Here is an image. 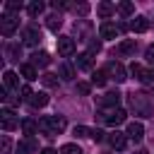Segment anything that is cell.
<instances>
[{"instance_id": "1", "label": "cell", "mask_w": 154, "mask_h": 154, "mask_svg": "<svg viewBox=\"0 0 154 154\" xmlns=\"http://www.w3.org/2000/svg\"><path fill=\"white\" fill-rule=\"evenodd\" d=\"M128 103H130V111H135V116H144V118H152L154 116V103L147 94L142 91H132L128 94Z\"/></svg>"}, {"instance_id": "2", "label": "cell", "mask_w": 154, "mask_h": 154, "mask_svg": "<svg viewBox=\"0 0 154 154\" xmlns=\"http://www.w3.org/2000/svg\"><path fill=\"white\" fill-rule=\"evenodd\" d=\"M65 118L63 116H43L41 120H38V130L43 132V135H48V137H53V135H58V132H63L65 130Z\"/></svg>"}, {"instance_id": "3", "label": "cell", "mask_w": 154, "mask_h": 154, "mask_svg": "<svg viewBox=\"0 0 154 154\" xmlns=\"http://www.w3.org/2000/svg\"><path fill=\"white\" fill-rule=\"evenodd\" d=\"M17 29H19V17H17V14L5 12V14L0 17V31H2V36H7V38H10Z\"/></svg>"}, {"instance_id": "4", "label": "cell", "mask_w": 154, "mask_h": 154, "mask_svg": "<svg viewBox=\"0 0 154 154\" xmlns=\"http://www.w3.org/2000/svg\"><path fill=\"white\" fill-rule=\"evenodd\" d=\"M96 116H101V120H103L106 125H111V128H118L120 123H125V116H128V113H125L123 108H113V111H108V113H101V111H99Z\"/></svg>"}, {"instance_id": "5", "label": "cell", "mask_w": 154, "mask_h": 154, "mask_svg": "<svg viewBox=\"0 0 154 154\" xmlns=\"http://www.w3.org/2000/svg\"><path fill=\"white\" fill-rule=\"evenodd\" d=\"M130 75H132L135 79H140L142 84H152V82H154V72H152V70H144L140 63H132V65H130Z\"/></svg>"}, {"instance_id": "6", "label": "cell", "mask_w": 154, "mask_h": 154, "mask_svg": "<svg viewBox=\"0 0 154 154\" xmlns=\"http://www.w3.org/2000/svg\"><path fill=\"white\" fill-rule=\"evenodd\" d=\"M22 38H24L26 46H38V43H41V29H38L36 24H29V26L22 31Z\"/></svg>"}, {"instance_id": "7", "label": "cell", "mask_w": 154, "mask_h": 154, "mask_svg": "<svg viewBox=\"0 0 154 154\" xmlns=\"http://www.w3.org/2000/svg\"><path fill=\"white\" fill-rule=\"evenodd\" d=\"M118 101H120V91L113 89V91H106L103 96H99V99H96V106H99V108H106V106H113V108H116Z\"/></svg>"}, {"instance_id": "8", "label": "cell", "mask_w": 154, "mask_h": 154, "mask_svg": "<svg viewBox=\"0 0 154 154\" xmlns=\"http://www.w3.org/2000/svg\"><path fill=\"white\" fill-rule=\"evenodd\" d=\"M135 51H137V41H135V38H123V41L116 46L113 55H116V53H118V55H135Z\"/></svg>"}, {"instance_id": "9", "label": "cell", "mask_w": 154, "mask_h": 154, "mask_svg": "<svg viewBox=\"0 0 154 154\" xmlns=\"http://www.w3.org/2000/svg\"><path fill=\"white\" fill-rule=\"evenodd\" d=\"M58 53L60 55H72L75 53V38L72 36H58Z\"/></svg>"}, {"instance_id": "10", "label": "cell", "mask_w": 154, "mask_h": 154, "mask_svg": "<svg viewBox=\"0 0 154 154\" xmlns=\"http://www.w3.org/2000/svg\"><path fill=\"white\" fill-rule=\"evenodd\" d=\"M72 29H75V34H77L79 41H87L89 38V31H91V22L89 19H77Z\"/></svg>"}, {"instance_id": "11", "label": "cell", "mask_w": 154, "mask_h": 154, "mask_svg": "<svg viewBox=\"0 0 154 154\" xmlns=\"http://www.w3.org/2000/svg\"><path fill=\"white\" fill-rule=\"evenodd\" d=\"M0 118H2V130L5 132H12V130H17V118H14V113L10 111V108H2V113H0Z\"/></svg>"}, {"instance_id": "12", "label": "cell", "mask_w": 154, "mask_h": 154, "mask_svg": "<svg viewBox=\"0 0 154 154\" xmlns=\"http://www.w3.org/2000/svg\"><path fill=\"white\" fill-rule=\"evenodd\" d=\"M108 144H111L113 149H118V152H120V149H125V144H128V135L116 130V132H111V135H108Z\"/></svg>"}, {"instance_id": "13", "label": "cell", "mask_w": 154, "mask_h": 154, "mask_svg": "<svg viewBox=\"0 0 154 154\" xmlns=\"http://www.w3.org/2000/svg\"><path fill=\"white\" fill-rule=\"evenodd\" d=\"M118 31H120V29H118L113 22H101V26H99V36H101V38H116Z\"/></svg>"}, {"instance_id": "14", "label": "cell", "mask_w": 154, "mask_h": 154, "mask_svg": "<svg viewBox=\"0 0 154 154\" xmlns=\"http://www.w3.org/2000/svg\"><path fill=\"white\" fill-rule=\"evenodd\" d=\"M91 65H94V55L91 53H79L75 58V67L77 70H91Z\"/></svg>"}, {"instance_id": "15", "label": "cell", "mask_w": 154, "mask_h": 154, "mask_svg": "<svg viewBox=\"0 0 154 154\" xmlns=\"http://www.w3.org/2000/svg\"><path fill=\"white\" fill-rule=\"evenodd\" d=\"M106 72H108V75H113V79H116V82H125V79H128V77H125V67H123L120 63H108Z\"/></svg>"}, {"instance_id": "16", "label": "cell", "mask_w": 154, "mask_h": 154, "mask_svg": "<svg viewBox=\"0 0 154 154\" xmlns=\"http://www.w3.org/2000/svg\"><path fill=\"white\" fill-rule=\"evenodd\" d=\"M125 135H128V140L140 142V140L144 137V128H142V123H130V125H128V130H125Z\"/></svg>"}, {"instance_id": "17", "label": "cell", "mask_w": 154, "mask_h": 154, "mask_svg": "<svg viewBox=\"0 0 154 154\" xmlns=\"http://www.w3.org/2000/svg\"><path fill=\"white\" fill-rule=\"evenodd\" d=\"M31 65H34V67H46V65H51V55H48L46 51H36V53L31 55Z\"/></svg>"}, {"instance_id": "18", "label": "cell", "mask_w": 154, "mask_h": 154, "mask_svg": "<svg viewBox=\"0 0 154 154\" xmlns=\"http://www.w3.org/2000/svg\"><path fill=\"white\" fill-rule=\"evenodd\" d=\"M19 75H22L26 82H34V79L38 77V72H36V67H34L31 63H24V65H19Z\"/></svg>"}, {"instance_id": "19", "label": "cell", "mask_w": 154, "mask_h": 154, "mask_svg": "<svg viewBox=\"0 0 154 154\" xmlns=\"http://www.w3.org/2000/svg\"><path fill=\"white\" fill-rule=\"evenodd\" d=\"M113 12H116V5H113V2H99V5H96V14H99L101 19H108Z\"/></svg>"}, {"instance_id": "20", "label": "cell", "mask_w": 154, "mask_h": 154, "mask_svg": "<svg viewBox=\"0 0 154 154\" xmlns=\"http://www.w3.org/2000/svg\"><path fill=\"white\" fill-rule=\"evenodd\" d=\"M130 29H132L135 34H142V31L149 29V19H147V17H135V19L130 22Z\"/></svg>"}, {"instance_id": "21", "label": "cell", "mask_w": 154, "mask_h": 154, "mask_svg": "<svg viewBox=\"0 0 154 154\" xmlns=\"http://www.w3.org/2000/svg\"><path fill=\"white\" fill-rule=\"evenodd\" d=\"M46 19H48V22H46V26H48L51 31H55V34H58V29L63 26V17H60V12H53V14H48Z\"/></svg>"}, {"instance_id": "22", "label": "cell", "mask_w": 154, "mask_h": 154, "mask_svg": "<svg viewBox=\"0 0 154 154\" xmlns=\"http://www.w3.org/2000/svg\"><path fill=\"white\" fill-rule=\"evenodd\" d=\"M5 55H7V60H19L22 58V46L19 43H7L5 46Z\"/></svg>"}, {"instance_id": "23", "label": "cell", "mask_w": 154, "mask_h": 154, "mask_svg": "<svg viewBox=\"0 0 154 154\" xmlns=\"http://www.w3.org/2000/svg\"><path fill=\"white\" fill-rule=\"evenodd\" d=\"M58 77H60V79H65V82L75 79V67H72V65H67V63L58 65Z\"/></svg>"}, {"instance_id": "24", "label": "cell", "mask_w": 154, "mask_h": 154, "mask_svg": "<svg viewBox=\"0 0 154 154\" xmlns=\"http://www.w3.org/2000/svg\"><path fill=\"white\" fill-rule=\"evenodd\" d=\"M43 10H46V5H43L41 0H34V2H29V5H26L29 17H41V14H43Z\"/></svg>"}, {"instance_id": "25", "label": "cell", "mask_w": 154, "mask_h": 154, "mask_svg": "<svg viewBox=\"0 0 154 154\" xmlns=\"http://www.w3.org/2000/svg\"><path fill=\"white\" fill-rule=\"evenodd\" d=\"M2 82H5V89H14V87H19V79H17V75H14L12 70H5Z\"/></svg>"}, {"instance_id": "26", "label": "cell", "mask_w": 154, "mask_h": 154, "mask_svg": "<svg viewBox=\"0 0 154 154\" xmlns=\"http://www.w3.org/2000/svg\"><path fill=\"white\" fill-rule=\"evenodd\" d=\"M29 103H31L34 108H43V106L48 103V94H46V91H36V94L31 96V101H29Z\"/></svg>"}, {"instance_id": "27", "label": "cell", "mask_w": 154, "mask_h": 154, "mask_svg": "<svg viewBox=\"0 0 154 154\" xmlns=\"http://www.w3.org/2000/svg\"><path fill=\"white\" fill-rule=\"evenodd\" d=\"M106 82H108V72H106V70H96V72H91V84L103 87Z\"/></svg>"}, {"instance_id": "28", "label": "cell", "mask_w": 154, "mask_h": 154, "mask_svg": "<svg viewBox=\"0 0 154 154\" xmlns=\"http://www.w3.org/2000/svg\"><path fill=\"white\" fill-rule=\"evenodd\" d=\"M22 130H24V135H26V137H31V135L38 130V123H34L31 118H26V120H22Z\"/></svg>"}, {"instance_id": "29", "label": "cell", "mask_w": 154, "mask_h": 154, "mask_svg": "<svg viewBox=\"0 0 154 154\" xmlns=\"http://www.w3.org/2000/svg\"><path fill=\"white\" fill-rule=\"evenodd\" d=\"M118 12H120L123 17H130V14L135 12V5H132V2H128V0H125V2H118Z\"/></svg>"}, {"instance_id": "30", "label": "cell", "mask_w": 154, "mask_h": 154, "mask_svg": "<svg viewBox=\"0 0 154 154\" xmlns=\"http://www.w3.org/2000/svg\"><path fill=\"white\" fill-rule=\"evenodd\" d=\"M22 7H24V5H22L19 0H7V2H5V12H10V14H14V12H19Z\"/></svg>"}, {"instance_id": "31", "label": "cell", "mask_w": 154, "mask_h": 154, "mask_svg": "<svg viewBox=\"0 0 154 154\" xmlns=\"http://www.w3.org/2000/svg\"><path fill=\"white\" fill-rule=\"evenodd\" d=\"M41 82H43L46 87H58V75H53V72H46V75L41 77Z\"/></svg>"}, {"instance_id": "32", "label": "cell", "mask_w": 154, "mask_h": 154, "mask_svg": "<svg viewBox=\"0 0 154 154\" xmlns=\"http://www.w3.org/2000/svg\"><path fill=\"white\" fill-rule=\"evenodd\" d=\"M60 154H82V149H79L77 144L67 142V144H63V147H60Z\"/></svg>"}, {"instance_id": "33", "label": "cell", "mask_w": 154, "mask_h": 154, "mask_svg": "<svg viewBox=\"0 0 154 154\" xmlns=\"http://www.w3.org/2000/svg\"><path fill=\"white\" fill-rule=\"evenodd\" d=\"M72 10H75V14H79V17H87L91 7H89V2H79V5H75Z\"/></svg>"}, {"instance_id": "34", "label": "cell", "mask_w": 154, "mask_h": 154, "mask_svg": "<svg viewBox=\"0 0 154 154\" xmlns=\"http://www.w3.org/2000/svg\"><path fill=\"white\" fill-rule=\"evenodd\" d=\"M75 137H91V130L89 128H84V125H75Z\"/></svg>"}, {"instance_id": "35", "label": "cell", "mask_w": 154, "mask_h": 154, "mask_svg": "<svg viewBox=\"0 0 154 154\" xmlns=\"http://www.w3.org/2000/svg\"><path fill=\"white\" fill-rule=\"evenodd\" d=\"M75 89H77V94L87 96V94L91 91V84H89V82H77V87H75Z\"/></svg>"}, {"instance_id": "36", "label": "cell", "mask_w": 154, "mask_h": 154, "mask_svg": "<svg viewBox=\"0 0 154 154\" xmlns=\"http://www.w3.org/2000/svg\"><path fill=\"white\" fill-rule=\"evenodd\" d=\"M0 152H2V154H10V152H12V142H10V137H2V140H0Z\"/></svg>"}, {"instance_id": "37", "label": "cell", "mask_w": 154, "mask_h": 154, "mask_svg": "<svg viewBox=\"0 0 154 154\" xmlns=\"http://www.w3.org/2000/svg\"><path fill=\"white\" fill-rule=\"evenodd\" d=\"M51 7L58 12V10H67V7H70V2H65V0H53V2H51Z\"/></svg>"}, {"instance_id": "38", "label": "cell", "mask_w": 154, "mask_h": 154, "mask_svg": "<svg viewBox=\"0 0 154 154\" xmlns=\"http://www.w3.org/2000/svg\"><path fill=\"white\" fill-rule=\"evenodd\" d=\"M19 94H22V99H24V101H31V96H34V94H31V87H29V84H24V87L19 89Z\"/></svg>"}, {"instance_id": "39", "label": "cell", "mask_w": 154, "mask_h": 154, "mask_svg": "<svg viewBox=\"0 0 154 154\" xmlns=\"http://www.w3.org/2000/svg\"><path fill=\"white\" fill-rule=\"evenodd\" d=\"M99 51H101V41H89V51H87V53L94 55V53H99Z\"/></svg>"}, {"instance_id": "40", "label": "cell", "mask_w": 154, "mask_h": 154, "mask_svg": "<svg viewBox=\"0 0 154 154\" xmlns=\"http://www.w3.org/2000/svg\"><path fill=\"white\" fill-rule=\"evenodd\" d=\"M91 140H94V142H101V140H103V130H99V128L91 130Z\"/></svg>"}, {"instance_id": "41", "label": "cell", "mask_w": 154, "mask_h": 154, "mask_svg": "<svg viewBox=\"0 0 154 154\" xmlns=\"http://www.w3.org/2000/svg\"><path fill=\"white\" fill-rule=\"evenodd\" d=\"M144 58H147L149 63H154V46H147V51H144Z\"/></svg>"}, {"instance_id": "42", "label": "cell", "mask_w": 154, "mask_h": 154, "mask_svg": "<svg viewBox=\"0 0 154 154\" xmlns=\"http://www.w3.org/2000/svg\"><path fill=\"white\" fill-rule=\"evenodd\" d=\"M26 152H29V149H26V144H24V142H19V144H17V154H26Z\"/></svg>"}, {"instance_id": "43", "label": "cell", "mask_w": 154, "mask_h": 154, "mask_svg": "<svg viewBox=\"0 0 154 154\" xmlns=\"http://www.w3.org/2000/svg\"><path fill=\"white\" fill-rule=\"evenodd\" d=\"M41 154H58V152H55V149H51V147H46V149H43Z\"/></svg>"}, {"instance_id": "44", "label": "cell", "mask_w": 154, "mask_h": 154, "mask_svg": "<svg viewBox=\"0 0 154 154\" xmlns=\"http://www.w3.org/2000/svg\"><path fill=\"white\" fill-rule=\"evenodd\" d=\"M132 154H149V152H144V149H137V152H132Z\"/></svg>"}]
</instances>
